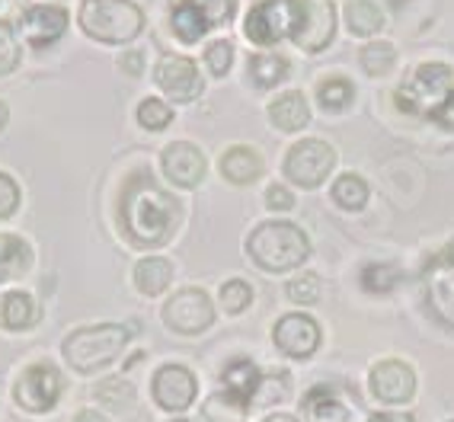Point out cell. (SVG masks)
Instances as JSON below:
<instances>
[{
	"label": "cell",
	"instance_id": "obj_1",
	"mask_svg": "<svg viewBox=\"0 0 454 422\" xmlns=\"http://www.w3.org/2000/svg\"><path fill=\"white\" fill-rule=\"evenodd\" d=\"M119 218H122V234L129 237L131 246L154 250V246L167 244L176 231L179 205L170 192L157 186L154 176L135 173L122 192Z\"/></svg>",
	"mask_w": 454,
	"mask_h": 422
},
{
	"label": "cell",
	"instance_id": "obj_2",
	"mask_svg": "<svg viewBox=\"0 0 454 422\" xmlns=\"http://www.w3.org/2000/svg\"><path fill=\"white\" fill-rule=\"evenodd\" d=\"M131 336H135V326H125V324L81 326V330H74V333L65 336L61 356H65V362L77 374H97L122 356L125 346L131 342Z\"/></svg>",
	"mask_w": 454,
	"mask_h": 422
},
{
	"label": "cell",
	"instance_id": "obj_3",
	"mask_svg": "<svg viewBox=\"0 0 454 422\" xmlns=\"http://www.w3.org/2000/svg\"><path fill=\"white\" fill-rule=\"evenodd\" d=\"M247 253L266 272H288L310 256V240L292 221H266L247 237Z\"/></svg>",
	"mask_w": 454,
	"mask_h": 422
},
{
	"label": "cell",
	"instance_id": "obj_4",
	"mask_svg": "<svg viewBox=\"0 0 454 422\" xmlns=\"http://www.w3.org/2000/svg\"><path fill=\"white\" fill-rule=\"evenodd\" d=\"M81 29L106 45H129L145 29V13L135 0H83Z\"/></svg>",
	"mask_w": 454,
	"mask_h": 422
},
{
	"label": "cell",
	"instance_id": "obj_5",
	"mask_svg": "<svg viewBox=\"0 0 454 422\" xmlns=\"http://www.w3.org/2000/svg\"><path fill=\"white\" fill-rule=\"evenodd\" d=\"M454 90V74L442 61H426L397 87V109L416 119H435V113L445 106Z\"/></svg>",
	"mask_w": 454,
	"mask_h": 422
},
{
	"label": "cell",
	"instance_id": "obj_6",
	"mask_svg": "<svg viewBox=\"0 0 454 422\" xmlns=\"http://www.w3.org/2000/svg\"><path fill=\"white\" fill-rule=\"evenodd\" d=\"M310 0H260L247 13L244 33L253 45H272V42L294 39L304 29Z\"/></svg>",
	"mask_w": 454,
	"mask_h": 422
},
{
	"label": "cell",
	"instance_id": "obj_7",
	"mask_svg": "<svg viewBox=\"0 0 454 422\" xmlns=\"http://www.w3.org/2000/svg\"><path fill=\"white\" fill-rule=\"evenodd\" d=\"M336 167V151L324 138H304L285 154V176L301 189H317Z\"/></svg>",
	"mask_w": 454,
	"mask_h": 422
},
{
	"label": "cell",
	"instance_id": "obj_8",
	"mask_svg": "<svg viewBox=\"0 0 454 422\" xmlns=\"http://www.w3.org/2000/svg\"><path fill=\"white\" fill-rule=\"evenodd\" d=\"M234 17V0H179L173 7V33L179 42H199L211 26L231 23Z\"/></svg>",
	"mask_w": 454,
	"mask_h": 422
},
{
	"label": "cell",
	"instance_id": "obj_9",
	"mask_svg": "<svg viewBox=\"0 0 454 422\" xmlns=\"http://www.w3.org/2000/svg\"><path fill=\"white\" fill-rule=\"evenodd\" d=\"M163 324L179 336H199L215 324V304L202 288H183L163 304Z\"/></svg>",
	"mask_w": 454,
	"mask_h": 422
},
{
	"label": "cell",
	"instance_id": "obj_10",
	"mask_svg": "<svg viewBox=\"0 0 454 422\" xmlns=\"http://www.w3.org/2000/svg\"><path fill=\"white\" fill-rule=\"evenodd\" d=\"M61 387L65 381L55 365H45V362L29 365L17 381V406L26 413H49L61 400Z\"/></svg>",
	"mask_w": 454,
	"mask_h": 422
},
{
	"label": "cell",
	"instance_id": "obj_11",
	"mask_svg": "<svg viewBox=\"0 0 454 422\" xmlns=\"http://www.w3.org/2000/svg\"><path fill=\"white\" fill-rule=\"evenodd\" d=\"M422 288H426V304L438 324L454 330V262H448L445 253L426 262L422 269Z\"/></svg>",
	"mask_w": 454,
	"mask_h": 422
},
{
	"label": "cell",
	"instance_id": "obj_12",
	"mask_svg": "<svg viewBox=\"0 0 454 422\" xmlns=\"http://www.w3.org/2000/svg\"><path fill=\"white\" fill-rule=\"evenodd\" d=\"M272 342L288 358H310L320 346V324L308 314H285L272 326Z\"/></svg>",
	"mask_w": 454,
	"mask_h": 422
},
{
	"label": "cell",
	"instance_id": "obj_13",
	"mask_svg": "<svg viewBox=\"0 0 454 422\" xmlns=\"http://www.w3.org/2000/svg\"><path fill=\"white\" fill-rule=\"evenodd\" d=\"M368 387L381 403H410L416 394V371L400 358H384L368 371Z\"/></svg>",
	"mask_w": 454,
	"mask_h": 422
},
{
	"label": "cell",
	"instance_id": "obj_14",
	"mask_svg": "<svg viewBox=\"0 0 454 422\" xmlns=\"http://www.w3.org/2000/svg\"><path fill=\"white\" fill-rule=\"evenodd\" d=\"M151 394H154L160 410L183 413V410H189L195 403L199 384H195V374L186 365H163L157 368L154 381H151Z\"/></svg>",
	"mask_w": 454,
	"mask_h": 422
},
{
	"label": "cell",
	"instance_id": "obj_15",
	"mask_svg": "<svg viewBox=\"0 0 454 422\" xmlns=\"http://www.w3.org/2000/svg\"><path fill=\"white\" fill-rule=\"evenodd\" d=\"M160 167H163V176L179 189L199 186L205 179V170H208L205 167V154L195 145H189V141H173V145L163 147Z\"/></svg>",
	"mask_w": 454,
	"mask_h": 422
},
{
	"label": "cell",
	"instance_id": "obj_16",
	"mask_svg": "<svg viewBox=\"0 0 454 422\" xmlns=\"http://www.w3.org/2000/svg\"><path fill=\"white\" fill-rule=\"evenodd\" d=\"M157 87L170 99H176V103H192V99H199V93H202V77H199L195 61L167 55V58H160V65H157Z\"/></svg>",
	"mask_w": 454,
	"mask_h": 422
},
{
	"label": "cell",
	"instance_id": "obj_17",
	"mask_svg": "<svg viewBox=\"0 0 454 422\" xmlns=\"http://www.w3.org/2000/svg\"><path fill=\"white\" fill-rule=\"evenodd\" d=\"M67 29V13L61 7H29L23 13V33L33 49L55 45Z\"/></svg>",
	"mask_w": 454,
	"mask_h": 422
},
{
	"label": "cell",
	"instance_id": "obj_18",
	"mask_svg": "<svg viewBox=\"0 0 454 422\" xmlns=\"http://www.w3.org/2000/svg\"><path fill=\"white\" fill-rule=\"evenodd\" d=\"M301 410L308 416V422H349L352 410L349 403L340 397V390L333 384H317L304 394L301 400Z\"/></svg>",
	"mask_w": 454,
	"mask_h": 422
},
{
	"label": "cell",
	"instance_id": "obj_19",
	"mask_svg": "<svg viewBox=\"0 0 454 422\" xmlns=\"http://www.w3.org/2000/svg\"><path fill=\"white\" fill-rule=\"evenodd\" d=\"M333 33H336V10H333V4H310L304 29L294 35V42L304 51H320L333 42Z\"/></svg>",
	"mask_w": 454,
	"mask_h": 422
},
{
	"label": "cell",
	"instance_id": "obj_20",
	"mask_svg": "<svg viewBox=\"0 0 454 422\" xmlns=\"http://www.w3.org/2000/svg\"><path fill=\"white\" fill-rule=\"evenodd\" d=\"M269 119L278 131H301L310 122V106L301 90H288L269 106Z\"/></svg>",
	"mask_w": 454,
	"mask_h": 422
},
{
	"label": "cell",
	"instance_id": "obj_21",
	"mask_svg": "<svg viewBox=\"0 0 454 422\" xmlns=\"http://www.w3.org/2000/svg\"><path fill=\"white\" fill-rule=\"evenodd\" d=\"M247 413H250V397L227 387L205 400L199 422H247Z\"/></svg>",
	"mask_w": 454,
	"mask_h": 422
},
{
	"label": "cell",
	"instance_id": "obj_22",
	"mask_svg": "<svg viewBox=\"0 0 454 422\" xmlns=\"http://www.w3.org/2000/svg\"><path fill=\"white\" fill-rule=\"evenodd\" d=\"M39 320V304L29 292H7L0 298V324L20 333V330H33Z\"/></svg>",
	"mask_w": 454,
	"mask_h": 422
},
{
	"label": "cell",
	"instance_id": "obj_23",
	"mask_svg": "<svg viewBox=\"0 0 454 422\" xmlns=\"http://www.w3.org/2000/svg\"><path fill=\"white\" fill-rule=\"evenodd\" d=\"M221 173H224L227 183L234 186H250L253 179H260L262 173V157L253 151V147H231L224 157H221Z\"/></svg>",
	"mask_w": 454,
	"mask_h": 422
},
{
	"label": "cell",
	"instance_id": "obj_24",
	"mask_svg": "<svg viewBox=\"0 0 454 422\" xmlns=\"http://www.w3.org/2000/svg\"><path fill=\"white\" fill-rule=\"evenodd\" d=\"M170 282H173V266L163 256H147V260H141L135 266V285H138V292L147 294V298L163 294L170 288Z\"/></svg>",
	"mask_w": 454,
	"mask_h": 422
},
{
	"label": "cell",
	"instance_id": "obj_25",
	"mask_svg": "<svg viewBox=\"0 0 454 422\" xmlns=\"http://www.w3.org/2000/svg\"><path fill=\"white\" fill-rule=\"evenodd\" d=\"M33 262V250L23 237L17 234H0V282L23 276Z\"/></svg>",
	"mask_w": 454,
	"mask_h": 422
},
{
	"label": "cell",
	"instance_id": "obj_26",
	"mask_svg": "<svg viewBox=\"0 0 454 422\" xmlns=\"http://www.w3.org/2000/svg\"><path fill=\"white\" fill-rule=\"evenodd\" d=\"M221 378H224V384L231 390H237V394L250 397V406H253V394H256V387H260L262 371L253 365L250 358H234V362H227Z\"/></svg>",
	"mask_w": 454,
	"mask_h": 422
},
{
	"label": "cell",
	"instance_id": "obj_27",
	"mask_svg": "<svg viewBox=\"0 0 454 422\" xmlns=\"http://www.w3.org/2000/svg\"><path fill=\"white\" fill-rule=\"evenodd\" d=\"M288 58L285 55H256L250 61V77L260 90H272L288 77Z\"/></svg>",
	"mask_w": 454,
	"mask_h": 422
},
{
	"label": "cell",
	"instance_id": "obj_28",
	"mask_svg": "<svg viewBox=\"0 0 454 422\" xmlns=\"http://www.w3.org/2000/svg\"><path fill=\"white\" fill-rule=\"evenodd\" d=\"M330 195L340 208L358 211V208H365V202H368V183L362 176H356V173H342V176L333 183Z\"/></svg>",
	"mask_w": 454,
	"mask_h": 422
},
{
	"label": "cell",
	"instance_id": "obj_29",
	"mask_svg": "<svg viewBox=\"0 0 454 422\" xmlns=\"http://www.w3.org/2000/svg\"><path fill=\"white\" fill-rule=\"evenodd\" d=\"M346 26L356 35H374L384 29V13L374 7L372 0H352L346 7Z\"/></svg>",
	"mask_w": 454,
	"mask_h": 422
},
{
	"label": "cell",
	"instance_id": "obj_30",
	"mask_svg": "<svg viewBox=\"0 0 454 422\" xmlns=\"http://www.w3.org/2000/svg\"><path fill=\"white\" fill-rule=\"evenodd\" d=\"M352 97H356V87L346 77H326L317 87V103L324 106L326 113H342L352 103Z\"/></svg>",
	"mask_w": 454,
	"mask_h": 422
},
{
	"label": "cell",
	"instance_id": "obj_31",
	"mask_svg": "<svg viewBox=\"0 0 454 422\" xmlns=\"http://www.w3.org/2000/svg\"><path fill=\"white\" fill-rule=\"evenodd\" d=\"M358 61H362L365 74L384 77V74H390L394 65H397V51H394L390 42H368L365 49H362V55H358Z\"/></svg>",
	"mask_w": 454,
	"mask_h": 422
},
{
	"label": "cell",
	"instance_id": "obj_32",
	"mask_svg": "<svg viewBox=\"0 0 454 422\" xmlns=\"http://www.w3.org/2000/svg\"><path fill=\"white\" fill-rule=\"evenodd\" d=\"M397 278H400V272L390 266V262H368V266L362 269V288H365L368 294H390L397 288Z\"/></svg>",
	"mask_w": 454,
	"mask_h": 422
},
{
	"label": "cell",
	"instance_id": "obj_33",
	"mask_svg": "<svg viewBox=\"0 0 454 422\" xmlns=\"http://www.w3.org/2000/svg\"><path fill=\"white\" fill-rule=\"evenodd\" d=\"M250 304H253V288L244 278H231V282L221 285V308L227 314H244Z\"/></svg>",
	"mask_w": 454,
	"mask_h": 422
},
{
	"label": "cell",
	"instance_id": "obj_34",
	"mask_svg": "<svg viewBox=\"0 0 454 422\" xmlns=\"http://www.w3.org/2000/svg\"><path fill=\"white\" fill-rule=\"evenodd\" d=\"M138 122H141V129H147V131H163L173 122V109L163 103V99L151 97L138 106Z\"/></svg>",
	"mask_w": 454,
	"mask_h": 422
},
{
	"label": "cell",
	"instance_id": "obj_35",
	"mask_svg": "<svg viewBox=\"0 0 454 422\" xmlns=\"http://www.w3.org/2000/svg\"><path fill=\"white\" fill-rule=\"evenodd\" d=\"M20 67V42L13 35V26L0 20V77H7Z\"/></svg>",
	"mask_w": 454,
	"mask_h": 422
},
{
	"label": "cell",
	"instance_id": "obj_36",
	"mask_svg": "<svg viewBox=\"0 0 454 422\" xmlns=\"http://www.w3.org/2000/svg\"><path fill=\"white\" fill-rule=\"evenodd\" d=\"M292 381L285 378V374H272V378H262L260 387H256V406H269V403H276V400H285L288 394H292Z\"/></svg>",
	"mask_w": 454,
	"mask_h": 422
},
{
	"label": "cell",
	"instance_id": "obj_37",
	"mask_svg": "<svg viewBox=\"0 0 454 422\" xmlns=\"http://www.w3.org/2000/svg\"><path fill=\"white\" fill-rule=\"evenodd\" d=\"M285 294L294 301V304H317L320 301V278L317 276H298L288 282V288H285Z\"/></svg>",
	"mask_w": 454,
	"mask_h": 422
},
{
	"label": "cell",
	"instance_id": "obj_38",
	"mask_svg": "<svg viewBox=\"0 0 454 422\" xmlns=\"http://www.w3.org/2000/svg\"><path fill=\"white\" fill-rule=\"evenodd\" d=\"M205 65L211 67L215 77H224V74L231 71V65H234V45H231L227 39L211 42L208 51H205Z\"/></svg>",
	"mask_w": 454,
	"mask_h": 422
},
{
	"label": "cell",
	"instance_id": "obj_39",
	"mask_svg": "<svg viewBox=\"0 0 454 422\" xmlns=\"http://www.w3.org/2000/svg\"><path fill=\"white\" fill-rule=\"evenodd\" d=\"M20 208V186L17 179L7 176V173H0V221L10 218L13 211Z\"/></svg>",
	"mask_w": 454,
	"mask_h": 422
},
{
	"label": "cell",
	"instance_id": "obj_40",
	"mask_svg": "<svg viewBox=\"0 0 454 422\" xmlns=\"http://www.w3.org/2000/svg\"><path fill=\"white\" fill-rule=\"evenodd\" d=\"M97 397L109 406H125L131 400V387L122 381V378H115V381H103L97 387Z\"/></svg>",
	"mask_w": 454,
	"mask_h": 422
},
{
	"label": "cell",
	"instance_id": "obj_41",
	"mask_svg": "<svg viewBox=\"0 0 454 422\" xmlns=\"http://www.w3.org/2000/svg\"><path fill=\"white\" fill-rule=\"evenodd\" d=\"M266 205L272 211H288V208H294V195L288 192L285 186H278V183H276V186L266 189Z\"/></svg>",
	"mask_w": 454,
	"mask_h": 422
},
{
	"label": "cell",
	"instance_id": "obj_42",
	"mask_svg": "<svg viewBox=\"0 0 454 422\" xmlns=\"http://www.w3.org/2000/svg\"><path fill=\"white\" fill-rule=\"evenodd\" d=\"M435 122L442 125V129H448V131H454V90H451V97L445 99V106L435 113Z\"/></svg>",
	"mask_w": 454,
	"mask_h": 422
},
{
	"label": "cell",
	"instance_id": "obj_43",
	"mask_svg": "<svg viewBox=\"0 0 454 422\" xmlns=\"http://www.w3.org/2000/svg\"><path fill=\"white\" fill-rule=\"evenodd\" d=\"M119 65H122V71H129V74H135V77H138L141 65H145V58H141L138 51H131V55H125L122 61H119Z\"/></svg>",
	"mask_w": 454,
	"mask_h": 422
},
{
	"label": "cell",
	"instance_id": "obj_44",
	"mask_svg": "<svg viewBox=\"0 0 454 422\" xmlns=\"http://www.w3.org/2000/svg\"><path fill=\"white\" fill-rule=\"evenodd\" d=\"M368 422H413V416H403V413H374Z\"/></svg>",
	"mask_w": 454,
	"mask_h": 422
},
{
	"label": "cell",
	"instance_id": "obj_45",
	"mask_svg": "<svg viewBox=\"0 0 454 422\" xmlns=\"http://www.w3.org/2000/svg\"><path fill=\"white\" fill-rule=\"evenodd\" d=\"M74 422H106V416H99L97 410H81V413L74 416Z\"/></svg>",
	"mask_w": 454,
	"mask_h": 422
},
{
	"label": "cell",
	"instance_id": "obj_46",
	"mask_svg": "<svg viewBox=\"0 0 454 422\" xmlns=\"http://www.w3.org/2000/svg\"><path fill=\"white\" fill-rule=\"evenodd\" d=\"M7 119H10V109H7V103L0 99V131L7 129Z\"/></svg>",
	"mask_w": 454,
	"mask_h": 422
},
{
	"label": "cell",
	"instance_id": "obj_47",
	"mask_svg": "<svg viewBox=\"0 0 454 422\" xmlns=\"http://www.w3.org/2000/svg\"><path fill=\"white\" fill-rule=\"evenodd\" d=\"M262 422H298V419L288 413H278V416H269V419H262Z\"/></svg>",
	"mask_w": 454,
	"mask_h": 422
},
{
	"label": "cell",
	"instance_id": "obj_48",
	"mask_svg": "<svg viewBox=\"0 0 454 422\" xmlns=\"http://www.w3.org/2000/svg\"><path fill=\"white\" fill-rule=\"evenodd\" d=\"M445 256H448V262H454V240L448 244V250H445Z\"/></svg>",
	"mask_w": 454,
	"mask_h": 422
},
{
	"label": "cell",
	"instance_id": "obj_49",
	"mask_svg": "<svg viewBox=\"0 0 454 422\" xmlns=\"http://www.w3.org/2000/svg\"><path fill=\"white\" fill-rule=\"evenodd\" d=\"M387 4H390V7H400V4H403V0H387Z\"/></svg>",
	"mask_w": 454,
	"mask_h": 422
},
{
	"label": "cell",
	"instance_id": "obj_50",
	"mask_svg": "<svg viewBox=\"0 0 454 422\" xmlns=\"http://www.w3.org/2000/svg\"><path fill=\"white\" fill-rule=\"evenodd\" d=\"M170 422H189V419H170Z\"/></svg>",
	"mask_w": 454,
	"mask_h": 422
}]
</instances>
